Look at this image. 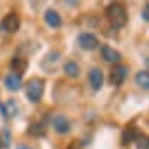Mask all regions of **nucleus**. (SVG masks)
I'll return each instance as SVG.
<instances>
[{"mask_svg":"<svg viewBox=\"0 0 149 149\" xmlns=\"http://www.w3.org/2000/svg\"><path fill=\"white\" fill-rule=\"evenodd\" d=\"M105 18L109 19V23L114 26V28H123L128 21V13L125 9L123 4H118V2H112L105 7Z\"/></svg>","mask_w":149,"mask_h":149,"instance_id":"f257e3e1","label":"nucleus"},{"mask_svg":"<svg viewBox=\"0 0 149 149\" xmlns=\"http://www.w3.org/2000/svg\"><path fill=\"white\" fill-rule=\"evenodd\" d=\"M44 79L40 77H32L26 84H25V93H26V98L32 102V104H39L42 95H44Z\"/></svg>","mask_w":149,"mask_h":149,"instance_id":"f03ea898","label":"nucleus"},{"mask_svg":"<svg viewBox=\"0 0 149 149\" xmlns=\"http://www.w3.org/2000/svg\"><path fill=\"white\" fill-rule=\"evenodd\" d=\"M128 72H130L128 65H123V63L114 65L112 70H111V74H109L111 84H112V86H121V84L126 81V77H128Z\"/></svg>","mask_w":149,"mask_h":149,"instance_id":"7ed1b4c3","label":"nucleus"},{"mask_svg":"<svg viewBox=\"0 0 149 149\" xmlns=\"http://www.w3.org/2000/svg\"><path fill=\"white\" fill-rule=\"evenodd\" d=\"M77 44H79V47L84 49V51H93V49H97V47L100 46V40H98V37H97L95 33H91V32H83V33L77 35Z\"/></svg>","mask_w":149,"mask_h":149,"instance_id":"20e7f679","label":"nucleus"},{"mask_svg":"<svg viewBox=\"0 0 149 149\" xmlns=\"http://www.w3.org/2000/svg\"><path fill=\"white\" fill-rule=\"evenodd\" d=\"M51 126L54 128V132L58 135H67L70 132V128H72L70 119L67 116H63V114H53L51 116Z\"/></svg>","mask_w":149,"mask_h":149,"instance_id":"39448f33","label":"nucleus"},{"mask_svg":"<svg viewBox=\"0 0 149 149\" xmlns=\"http://www.w3.org/2000/svg\"><path fill=\"white\" fill-rule=\"evenodd\" d=\"M88 79H90V86L93 91H100L104 86V72L98 67H93L88 74Z\"/></svg>","mask_w":149,"mask_h":149,"instance_id":"423d86ee","label":"nucleus"},{"mask_svg":"<svg viewBox=\"0 0 149 149\" xmlns=\"http://www.w3.org/2000/svg\"><path fill=\"white\" fill-rule=\"evenodd\" d=\"M2 28L7 33H16L19 30V16L16 13H9L6 14V18L2 19Z\"/></svg>","mask_w":149,"mask_h":149,"instance_id":"0eeeda50","label":"nucleus"},{"mask_svg":"<svg viewBox=\"0 0 149 149\" xmlns=\"http://www.w3.org/2000/svg\"><path fill=\"white\" fill-rule=\"evenodd\" d=\"M4 86L9 91H18L23 86V77L19 76V74H16V72H9L7 76L4 77Z\"/></svg>","mask_w":149,"mask_h":149,"instance_id":"6e6552de","label":"nucleus"},{"mask_svg":"<svg viewBox=\"0 0 149 149\" xmlns=\"http://www.w3.org/2000/svg\"><path fill=\"white\" fill-rule=\"evenodd\" d=\"M100 54H102V58H104L105 61H109V63L118 65V63L121 61V53L116 51L114 47L107 46V44H102V46H100Z\"/></svg>","mask_w":149,"mask_h":149,"instance_id":"1a4fd4ad","label":"nucleus"},{"mask_svg":"<svg viewBox=\"0 0 149 149\" xmlns=\"http://www.w3.org/2000/svg\"><path fill=\"white\" fill-rule=\"evenodd\" d=\"M0 112H2V116H4V119H11V118H14L16 114H18V104H16V100H7L6 104H0Z\"/></svg>","mask_w":149,"mask_h":149,"instance_id":"9d476101","label":"nucleus"},{"mask_svg":"<svg viewBox=\"0 0 149 149\" xmlns=\"http://www.w3.org/2000/svg\"><path fill=\"white\" fill-rule=\"evenodd\" d=\"M44 21H46L51 28H60V26H61V16H60V13L54 11V9H47V11L44 13Z\"/></svg>","mask_w":149,"mask_h":149,"instance_id":"9b49d317","label":"nucleus"},{"mask_svg":"<svg viewBox=\"0 0 149 149\" xmlns=\"http://www.w3.org/2000/svg\"><path fill=\"white\" fill-rule=\"evenodd\" d=\"M63 72H65V76H67V77L77 79V77H79V72H81L79 63H77V61H74V60L65 61V65H63Z\"/></svg>","mask_w":149,"mask_h":149,"instance_id":"f8f14e48","label":"nucleus"},{"mask_svg":"<svg viewBox=\"0 0 149 149\" xmlns=\"http://www.w3.org/2000/svg\"><path fill=\"white\" fill-rule=\"evenodd\" d=\"M140 137V132L135 128V126H130V128H126L125 132H123V135H121V142L126 146V144H132V142H137V139Z\"/></svg>","mask_w":149,"mask_h":149,"instance_id":"ddd939ff","label":"nucleus"},{"mask_svg":"<svg viewBox=\"0 0 149 149\" xmlns=\"http://www.w3.org/2000/svg\"><path fill=\"white\" fill-rule=\"evenodd\" d=\"M26 67H28V61H26L25 58H21V56H14L13 61H11V68H13V72L19 74V76H23V72L26 70Z\"/></svg>","mask_w":149,"mask_h":149,"instance_id":"4468645a","label":"nucleus"},{"mask_svg":"<svg viewBox=\"0 0 149 149\" xmlns=\"http://www.w3.org/2000/svg\"><path fill=\"white\" fill-rule=\"evenodd\" d=\"M28 133L33 135V137H42V135H46V123H44V121H33V123H30Z\"/></svg>","mask_w":149,"mask_h":149,"instance_id":"2eb2a0df","label":"nucleus"},{"mask_svg":"<svg viewBox=\"0 0 149 149\" xmlns=\"http://www.w3.org/2000/svg\"><path fill=\"white\" fill-rule=\"evenodd\" d=\"M135 83L142 90H149V70H140L135 74Z\"/></svg>","mask_w":149,"mask_h":149,"instance_id":"dca6fc26","label":"nucleus"},{"mask_svg":"<svg viewBox=\"0 0 149 149\" xmlns=\"http://www.w3.org/2000/svg\"><path fill=\"white\" fill-rule=\"evenodd\" d=\"M135 144H137V149H149V135H140Z\"/></svg>","mask_w":149,"mask_h":149,"instance_id":"f3484780","label":"nucleus"},{"mask_svg":"<svg viewBox=\"0 0 149 149\" xmlns=\"http://www.w3.org/2000/svg\"><path fill=\"white\" fill-rule=\"evenodd\" d=\"M142 19L144 21H149V2L144 6V9H142Z\"/></svg>","mask_w":149,"mask_h":149,"instance_id":"a211bd4d","label":"nucleus"},{"mask_svg":"<svg viewBox=\"0 0 149 149\" xmlns=\"http://www.w3.org/2000/svg\"><path fill=\"white\" fill-rule=\"evenodd\" d=\"M16 149H30V147H28L26 144H18V146H16Z\"/></svg>","mask_w":149,"mask_h":149,"instance_id":"6ab92c4d","label":"nucleus"},{"mask_svg":"<svg viewBox=\"0 0 149 149\" xmlns=\"http://www.w3.org/2000/svg\"><path fill=\"white\" fill-rule=\"evenodd\" d=\"M146 67L149 68V58H146Z\"/></svg>","mask_w":149,"mask_h":149,"instance_id":"aec40b11","label":"nucleus"},{"mask_svg":"<svg viewBox=\"0 0 149 149\" xmlns=\"http://www.w3.org/2000/svg\"><path fill=\"white\" fill-rule=\"evenodd\" d=\"M2 142H4V140H2V137H0V149H2Z\"/></svg>","mask_w":149,"mask_h":149,"instance_id":"412c9836","label":"nucleus"},{"mask_svg":"<svg viewBox=\"0 0 149 149\" xmlns=\"http://www.w3.org/2000/svg\"><path fill=\"white\" fill-rule=\"evenodd\" d=\"M67 149H76V147H72V146H70V147H67Z\"/></svg>","mask_w":149,"mask_h":149,"instance_id":"4be33fe9","label":"nucleus"}]
</instances>
